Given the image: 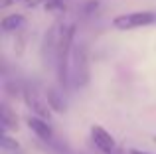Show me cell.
Masks as SVG:
<instances>
[{
    "label": "cell",
    "mask_w": 156,
    "mask_h": 154,
    "mask_svg": "<svg viewBox=\"0 0 156 154\" xmlns=\"http://www.w3.org/2000/svg\"><path fill=\"white\" fill-rule=\"evenodd\" d=\"M46 101H48V105H50V109L51 111H55V113H63L65 109V101H63V93L59 91V89H53L50 87L46 91Z\"/></svg>",
    "instance_id": "obj_9"
},
{
    "label": "cell",
    "mask_w": 156,
    "mask_h": 154,
    "mask_svg": "<svg viewBox=\"0 0 156 154\" xmlns=\"http://www.w3.org/2000/svg\"><path fill=\"white\" fill-rule=\"evenodd\" d=\"M89 132H91V140H93L97 150H101L103 154H117L119 152V146L115 142L113 135L107 128H103L101 124H93Z\"/></svg>",
    "instance_id": "obj_6"
},
{
    "label": "cell",
    "mask_w": 156,
    "mask_h": 154,
    "mask_svg": "<svg viewBox=\"0 0 156 154\" xmlns=\"http://www.w3.org/2000/svg\"><path fill=\"white\" fill-rule=\"evenodd\" d=\"M0 144H2V150L4 152H12V154H16L20 150V144H18V140L16 138H12L8 132H2V138H0Z\"/></svg>",
    "instance_id": "obj_11"
},
{
    "label": "cell",
    "mask_w": 156,
    "mask_h": 154,
    "mask_svg": "<svg viewBox=\"0 0 156 154\" xmlns=\"http://www.w3.org/2000/svg\"><path fill=\"white\" fill-rule=\"evenodd\" d=\"M22 97H24L26 107L32 111V115L50 121L51 109H50V105H48V101H46V95H40V91L36 87H32V85H24L22 87Z\"/></svg>",
    "instance_id": "obj_5"
},
{
    "label": "cell",
    "mask_w": 156,
    "mask_h": 154,
    "mask_svg": "<svg viewBox=\"0 0 156 154\" xmlns=\"http://www.w3.org/2000/svg\"><path fill=\"white\" fill-rule=\"evenodd\" d=\"M26 124H28V128H30V131L34 132L40 140H44V142H48V144H53V142H55V136H53V128H51L50 121L30 115L26 119Z\"/></svg>",
    "instance_id": "obj_7"
},
{
    "label": "cell",
    "mask_w": 156,
    "mask_h": 154,
    "mask_svg": "<svg viewBox=\"0 0 156 154\" xmlns=\"http://www.w3.org/2000/svg\"><path fill=\"white\" fill-rule=\"evenodd\" d=\"M22 4L26 8H38V6H44L46 0H22Z\"/></svg>",
    "instance_id": "obj_13"
},
{
    "label": "cell",
    "mask_w": 156,
    "mask_h": 154,
    "mask_svg": "<svg viewBox=\"0 0 156 154\" xmlns=\"http://www.w3.org/2000/svg\"><path fill=\"white\" fill-rule=\"evenodd\" d=\"M154 142H156V136H154Z\"/></svg>",
    "instance_id": "obj_15"
},
{
    "label": "cell",
    "mask_w": 156,
    "mask_h": 154,
    "mask_svg": "<svg viewBox=\"0 0 156 154\" xmlns=\"http://www.w3.org/2000/svg\"><path fill=\"white\" fill-rule=\"evenodd\" d=\"M129 154H148V152H142V150H136V148H130Z\"/></svg>",
    "instance_id": "obj_14"
},
{
    "label": "cell",
    "mask_w": 156,
    "mask_h": 154,
    "mask_svg": "<svg viewBox=\"0 0 156 154\" xmlns=\"http://www.w3.org/2000/svg\"><path fill=\"white\" fill-rule=\"evenodd\" d=\"M75 32H77L75 24H65L59 38V46H57L53 69H55V77L61 89L71 87V58H73V47H75Z\"/></svg>",
    "instance_id": "obj_1"
},
{
    "label": "cell",
    "mask_w": 156,
    "mask_h": 154,
    "mask_svg": "<svg viewBox=\"0 0 156 154\" xmlns=\"http://www.w3.org/2000/svg\"><path fill=\"white\" fill-rule=\"evenodd\" d=\"M65 24L61 20H55L50 28L46 30L40 44V59H42V65L46 69H50L51 65H55V54H57V46H59V38L61 32H63Z\"/></svg>",
    "instance_id": "obj_3"
},
{
    "label": "cell",
    "mask_w": 156,
    "mask_h": 154,
    "mask_svg": "<svg viewBox=\"0 0 156 154\" xmlns=\"http://www.w3.org/2000/svg\"><path fill=\"white\" fill-rule=\"evenodd\" d=\"M0 123H2V132H10L14 131L16 127H18V119H16V115L12 113V109L8 107L6 103L2 105V109H0Z\"/></svg>",
    "instance_id": "obj_10"
},
{
    "label": "cell",
    "mask_w": 156,
    "mask_h": 154,
    "mask_svg": "<svg viewBox=\"0 0 156 154\" xmlns=\"http://www.w3.org/2000/svg\"><path fill=\"white\" fill-rule=\"evenodd\" d=\"M26 24V16L20 14V12H14V14H8L2 18V22H0V28H2L4 34H16V32H20V28Z\"/></svg>",
    "instance_id": "obj_8"
},
{
    "label": "cell",
    "mask_w": 156,
    "mask_h": 154,
    "mask_svg": "<svg viewBox=\"0 0 156 154\" xmlns=\"http://www.w3.org/2000/svg\"><path fill=\"white\" fill-rule=\"evenodd\" d=\"M91 69H89V51L85 44H75L71 58V85L75 89L87 87Z\"/></svg>",
    "instance_id": "obj_4"
},
{
    "label": "cell",
    "mask_w": 156,
    "mask_h": 154,
    "mask_svg": "<svg viewBox=\"0 0 156 154\" xmlns=\"http://www.w3.org/2000/svg\"><path fill=\"white\" fill-rule=\"evenodd\" d=\"M156 24V12L152 10H134V12H125L119 14L111 20V26L119 32H130L138 28H146Z\"/></svg>",
    "instance_id": "obj_2"
},
{
    "label": "cell",
    "mask_w": 156,
    "mask_h": 154,
    "mask_svg": "<svg viewBox=\"0 0 156 154\" xmlns=\"http://www.w3.org/2000/svg\"><path fill=\"white\" fill-rule=\"evenodd\" d=\"M44 8H46L48 12H51V14H63L65 12V2L63 0H46Z\"/></svg>",
    "instance_id": "obj_12"
}]
</instances>
